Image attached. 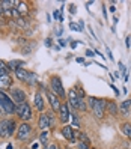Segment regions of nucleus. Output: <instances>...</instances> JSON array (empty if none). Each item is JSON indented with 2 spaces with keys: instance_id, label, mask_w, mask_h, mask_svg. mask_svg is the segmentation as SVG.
<instances>
[{
  "instance_id": "f257e3e1",
  "label": "nucleus",
  "mask_w": 131,
  "mask_h": 149,
  "mask_svg": "<svg viewBox=\"0 0 131 149\" xmlns=\"http://www.w3.org/2000/svg\"><path fill=\"white\" fill-rule=\"evenodd\" d=\"M17 104L12 101L11 96H8L3 91H0V111L5 115H14Z\"/></svg>"
},
{
  "instance_id": "f03ea898",
  "label": "nucleus",
  "mask_w": 131,
  "mask_h": 149,
  "mask_svg": "<svg viewBox=\"0 0 131 149\" xmlns=\"http://www.w3.org/2000/svg\"><path fill=\"white\" fill-rule=\"evenodd\" d=\"M50 91L53 92L57 98H66L65 87H63L62 80H60L59 75H53V77L50 78Z\"/></svg>"
},
{
  "instance_id": "7ed1b4c3",
  "label": "nucleus",
  "mask_w": 131,
  "mask_h": 149,
  "mask_svg": "<svg viewBox=\"0 0 131 149\" xmlns=\"http://www.w3.org/2000/svg\"><path fill=\"white\" fill-rule=\"evenodd\" d=\"M15 115L18 116L23 122H29L32 118H33V113H32V109L29 106V102H21V104H17L15 107Z\"/></svg>"
},
{
  "instance_id": "20e7f679",
  "label": "nucleus",
  "mask_w": 131,
  "mask_h": 149,
  "mask_svg": "<svg viewBox=\"0 0 131 149\" xmlns=\"http://www.w3.org/2000/svg\"><path fill=\"white\" fill-rule=\"evenodd\" d=\"M106 107H107V100L106 98H98L97 102H95V106H93V109H92L93 118L102 119L104 116H106Z\"/></svg>"
},
{
  "instance_id": "39448f33",
  "label": "nucleus",
  "mask_w": 131,
  "mask_h": 149,
  "mask_svg": "<svg viewBox=\"0 0 131 149\" xmlns=\"http://www.w3.org/2000/svg\"><path fill=\"white\" fill-rule=\"evenodd\" d=\"M30 134H32V127H30V124H29V122H23V124L18 125V128H17L15 137H17V140L23 142V140H27Z\"/></svg>"
},
{
  "instance_id": "423d86ee",
  "label": "nucleus",
  "mask_w": 131,
  "mask_h": 149,
  "mask_svg": "<svg viewBox=\"0 0 131 149\" xmlns=\"http://www.w3.org/2000/svg\"><path fill=\"white\" fill-rule=\"evenodd\" d=\"M11 98L15 104H21V102H26L27 95H26V92L21 87H11Z\"/></svg>"
},
{
  "instance_id": "0eeeda50",
  "label": "nucleus",
  "mask_w": 131,
  "mask_h": 149,
  "mask_svg": "<svg viewBox=\"0 0 131 149\" xmlns=\"http://www.w3.org/2000/svg\"><path fill=\"white\" fill-rule=\"evenodd\" d=\"M45 93H47V98H48V102H50V106H51V111H54V113H59V110H60V100L57 98V96L51 92V91H45Z\"/></svg>"
},
{
  "instance_id": "6e6552de",
  "label": "nucleus",
  "mask_w": 131,
  "mask_h": 149,
  "mask_svg": "<svg viewBox=\"0 0 131 149\" xmlns=\"http://www.w3.org/2000/svg\"><path fill=\"white\" fill-rule=\"evenodd\" d=\"M71 118V111H69V106L66 102H62L60 104V110H59V120L62 124H66Z\"/></svg>"
},
{
  "instance_id": "1a4fd4ad",
  "label": "nucleus",
  "mask_w": 131,
  "mask_h": 149,
  "mask_svg": "<svg viewBox=\"0 0 131 149\" xmlns=\"http://www.w3.org/2000/svg\"><path fill=\"white\" fill-rule=\"evenodd\" d=\"M62 136H63V139H66L69 143H75L77 142V139H75V136H74V128L71 127V125H65V127H62Z\"/></svg>"
},
{
  "instance_id": "9d476101",
  "label": "nucleus",
  "mask_w": 131,
  "mask_h": 149,
  "mask_svg": "<svg viewBox=\"0 0 131 149\" xmlns=\"http://www.w3.org/2000/svg\"><path fill=\"white\" fill-rule=\"evenodd\" d=\"M106 111H109V115L116 118L119 116V106L115 100H107V107H106Z\"/></svg>"
},
{
  "instance_id": "9b49d317",
  "label": "nucleus",
  "mask_w": 131,
  "mask_h": 149,
  "mask_svg": "<svg viewBox=\"0 0 131 149\" xmlns=\"http://www.w3.org/2000/svg\"><path fill=\"white\" fill-rule=\"evenodd\" d=\"M12 87V78L5 72L0 71V91L2 89H11Z\"/></svg>"
},
{
  "instance_id": "f8f14e48",
  "label": "nucleus",
  "mask_w": 131,
  "mask_h": 149,
  "mask_svg": "<svg viewBox=\"0 0 131 149\" xmlns=\"http://www.w3.org/2000/svg\"><path fill=\"white\" fill-rule=\"evenodd\" d=\"M119 113H121V116H124V118H130L131 116V102H130V100H125V101L121 102Z\"/></svg>"
},
{
  "instance_id": "ddd939ff",
  "label": "nucleus",
  "mask_w": 131,
  "mask_h": 149,
  "mask_svg": "<svg viewBox=\"0 0 131 149\" xmlns=\"http://www.w3.org/2000/svg\"><path fill=\"white\" fill-rule=\"evenodd\" d=\"M66 96H68V106H71V107H72L74 110H77V102H78V96H77L75 91H74V89L68 91Z\"/></svg>"
},
{
  "instance_id": "4468645a",
  "label": "nucleus",
  "mask_w": 131,
  "mask_h": 149,
  "mask_svg": "<svg viewBox=\"0 0 131 149\" xmlns=\"http://www.w3.org/2000/svg\"><path fill=\"white\" fill-rule=\"evenodd\" d=\"M38 127L42 130V131H45L50 128V122H48V116H47V113H41L39 115V119H38Z\"/></svg>"
},
{
  "instance_id": "2eb2a0df",
  "label": "nucleus",
  "mask_w": 131,
  "mask_h": 149,
  "mask_svg": "<svg viewBox=\"0 0 131 149\" xmlns=\"http://www.w3.org/2000/svg\"><path fill=\"white\" fill-rule=\"evenodd\" d=\"M33 104H35V107H36V110H38L39 113H42L44 109H45V102H44L41 93H35V96H33Z\"/></svg>"
},
{
  "instance_id": "dca6fc26",
  "label": "nucleus",
  "mask_w": 131,
  "mask_h": 149,
  "mask_svg": "<svg viewBox=\"0 0 131 149\" xmlns=\"http://www.w3.org/2000/svg\"><path fill=\"white\" fill-rule=\"evenodd\" d=\"M119 128H121V133L128 140H131V122H122Z\"/></svg>"
},
{
  "instance_id": "f3484780",
  "label": "nucleus",
  "mask_w": 131,
  "mask_h": 149,
  "mask_svg": "<svg viewBox=\"0 0 131 149\" xmlns=\"http://www.w3.org/2000/svg\"><path fill=\"white\" fill-rule=\"evenodd\" d=\"M8 68H9L11 71H17V69H20V68H24V62L23 60H18V59L9 60V62H8Z\"/></svg>"
},
{
  "instance_id": "a211bd4d",
  "label": "nucleus",
  "mask_w": 131,
  "mask_h": 149,
  "mask_svg": "<svg viewBox=\"0 0 131 149\" xmlns=\"http://www.w3.org/2000/svg\"><path fill=\"white\" fill-rule=\"evenodd\" d=\"M6 120H8V137H12L17 133L18 125H17V122L14 119H6Z\"/></svg>"
},
{
  "instance_id": "6ab92c4d",
  "label": "nucleus",
  "mask_w": 131,
  "mask_h": 149,
  "mask_svg": "<svg viewBox=\"0 0 131 149\" xmlns=\"http://www.w3.org/2000/svg\"><path fill=\"white\" fill-rule=\"evenodd\" d=\"M15 72V77L18 78L20 81H27V75H29V71H26L24 68H20V69H17Z\"/></svg>"
},
{
  "instance_id": "aec40b11",
  "label": "nucleus",
  "mask_w": 131,
  "mask_h": 149,
  "mask_svg": "<svg viewBox=\"0 0 131 149\" xmlns=\"http://www.w3.org/2000/svg\"><path fill=\"white\" fill-rule=\"evenodd\" d=\"M0 137H8V120H0Z\"/></svg>"
},
{
  "instance_id": "412c9836",
  "label": "nucleus",
  "mask_w": 131,
  "mask_h": 149,
  "mask_svg": "<svg viewBox=\"0 0 131 149\" xmlns=\"http://www.w3.org/2000/svg\"><path fill=\"white\" fill-rule=\"evenodd\" d=\"M48 139H50V133H48V130L42 131L41 136H39V143H41V145H44V146H47V145H48Z\"/></svg>"
},
{
  "instance_id": "4be33fe9",
  "label": "nucleus",
  "mask_w": 131,
  "mask_h": 149,
  "mask_svg": "<svg viewBox=\"0 0 131 149\" xmlns=\"http://www.w3.org/2000/svg\"><path fill=\"white\" fill-rule=\"evenodd\" d=\"M77 110L78 111H86L87 110V102L84 98H78V102H77Z\"/></svg>"
},
{
  "instance_id": "5701e85b",
  "label": "nucleus",
  "mask_w": 131,
  "mask_h": 149,
  "mask_svg": "<svg viewBox=\"0 0 131 149\" xmlns=\"http://www.w3.org/2000/svg\"><path fill=\"white\" fill-rule=\"evenodd\" d=\"M26 83H29L30 86H35L38 83V75L35 74V72H29V75H27V81Z\"/></svg>"
},
{
  "instance_id": "b1692460",
  "label": "nucleus",
  "mask_w": 131,
  "mask_h": 149,
  "mask_svg": "<svg viewBox=\"0 0 131 149\" xmlns=\"http://www.w3.org/2000/svg\"><path fill=\"white\" fill-rule=\"evenodd\" d=\"M71 119H72V124H71V127H74V128H80V118H78L74 111L71 113Z\"/></svg>"
},
{
  "instance_id": "393cba45",
  "label": "nucleus",
  "mask_w": 131,
  "mask_h": 149,
  "mask_svg": "<svg viewBox=\"0 0 131 149\" xmlns=\"http://www.w3.org/2000/svg\"><path fill=\"white\" fill-rule=\"evenodd\" d=\"M74 91H75V93H77L78 98H86V92L83 91V87H82L80 84H77V86L74 87Z\"/></svg>"
},
{
  "instance_id": "a878e982",
  "label": "nucleus",
  "mask_w": 131,
  "mask_h": 149,
  "mask_svg": "<svg viewBox=\"0 0 131 149\" xmlns=\"http://www.w3.org/2000/svg\"><path fill=\"white\" fill-rule=\"evenodd\" d=\"M0 71L5 72V74H8V75H9V71H11V69L8 68V63L3 62V60H0Z\"/></svg>"
},
{
  "instance_id": "bb28decb",
  "label": "nucleus",
  "mask_w": 131,
  "mask_h": 149,
  "mask_svg": "<svg viewBox=\"0 0 131 149\" xmlns=\"http://www.w3.org/2000/svg\"><path fill=\"white\" fill-rule=\"evenodd\" d=\"M97 100H98V98H95V96H87V100H86V102H87V107L93 109V106H95V102H97Z\"/></svg>"
},
{
  "instance_id": "cd10ccee",
  "label": "nucleus",
  "mask_w": 131,
  "mask_h": 149,
  "mask_svg": "<svg viewBox=\"0 0 131 149\" xmlns=\"http://www.w3.org/2000/svg\"><path fill=\"white\" fill-rule=\"evenodd\" d=\"M47 116H48V122H50V128H53L54 127V111H48Z\"/></svg>"
},
{
  "instance_id": "c85d7f7f",
  "label": "nucleus",
  "mask_w": 131,
  "mask_h": 149,
  "mask_svg": "<svg viewBox=\"0 0 131 149\" xmlns=\"http://www.w3.org/2000/svg\"><path fill=\"white\" fill-rule=\"evenodd\" d=\"M17 24L21 26V27H27V20L24 17H20V18H17Z\"/></svg>"
},
{
  "instance_id": "c756f323",
  "label": "nucleus",
  "mask_w": 131,
  "mask_h": 149,
  "mask_svg": "<svg viewBox=\"0 0 131 149\" xmlns=\"http://www.w3.org/2000/svg\"><path fill=\"white\" fill-rule=\"evenodd\" d=\"M77 149H91V148H89V143L78 142V143H77Z\"/></svg>"
},
{
  "instance_id": "7c9ffc66",
  "label": "nucleus",
  "mask_w": 131,
  "mask_h": 149,
  "mask_svg": "<svg viewBox=\"0 0 131 149\" xmlns=\"http://www.w3.org/2000/svg\"><path fill=\"white\" fill-rule=\"evenodd\" d=\"M69 27H71L72 30H77V32H80V30H78V27H77V24H74L72 21H71V24H69Z\"/></svg>"
},
{
  "instance_id": "2f4dec72",
  "label": "nucleus",
  "mask_w": 131,
  "mask_h": 149,
  "mask_svg": "<svg viewBox=\"0 0 131 149\" xmlns=\"http://www.w3.org/2000/svg\"><path fill=\"white\" fill-rule=\"evenodd\" d=\"M86 54H87V56H89V57H92V56H95V53H93V51H92V50H87V51H86Z\"/></svg>"
},
{
  "instance_id": "473e14b6",
  "label": "nucleus",
  "mask_w": 131,
  "mask_h": 149,
  "mask_svg": "<svg viewBox=\"0 0 131 149\" xmlns=\"http://www.w3.org/2000/svg\"><path fill=\"white\" fill-rule=\"evenodd\" d=\"M69 12H71V14H75V6H74V5L69 6Z\"/></svg>"
},
{
  "instance_id": "72a5a7b5",
  "label": "nucleus",
  "mask_w": 131,
  "mask_h": 149,
  "mask_svg": "<svg viewBox=\"0 0 131 149\" xmlns=\"http://www.w3.org/2000/svg\"><path fill=\"white\" fill-rule=\"evenodd\" d=\"M69 47H71V48H75V47H77V41H71V44H69Z\"/></svg>"
},
{
  "instance_id": "f704fd0d",
  "label": "nucleus",
  "mask_w": 131,
  "mask_h": 149,
  "mask_svg": "<svg viewBox=\"0 0 131 149\" xmlns=\"http://www.w3.org/2000/svg\"><path fill=\"white\" fill-rule=\"evenodd\" d=\"M130 45H131V36H127V47L130 48Z\"/></svg>"
},
{
  "instance_id": "c9c22d12",
  "label": "nucleus",
  "mask_w": 131,
  "mask_h": 149,
  "mask_svg": "<svg viewBox=\"0 0 131 149\" xmlns=\"http://www.w3.org/2000/svg\"><path fill=\"white\" fill-rule=\"evenodd\" d=\"M32 149H39V143H38V142L33 143V145H32Z\"/></svg>"
},
{
  "instance_id": "e433bc0d",
  "label": "nucleus",
  "mask_w": 131,
  "mask_h": 149,
  "mask_svg": "<svg viewBox=\"0 0 131 149\" xmlns=\"http://www.w3.org/2000/svg\"><path fill=\"white\" fill-rule=\"evenodd\" d=\"M45 45H47V47L51 45V39H47V41H45Z\"/></svg>"
},
{
  "instance_id": "4c0bfd02",
  "label": "nucleus",
  "mask_w": 131,
  "mask_h": 149,
  "mask_svg": "<svg viewBox=\"0 0 131 149\" xmlns=\"http://www.w3.org/2000/svg\"><path fill=\"white\" fill-rule=\"evenodd\" d=\"M111 89H113V91H115V92H116V95H119V91H118V89H116V87H115V86H113V84H111Z\"/></svg>"
},
{
  "instance_id": "58836bf2",
  "label": "nucleus",
  "mask_w": 131,
  "mask_h": 149,
  "mask_svg": "<svg viewBox=\"0 0 131 149\" xmlns=\"http://www.w3.org/2000/svg\"><path fill=\"white\" fill-rule=\"evenodd\" d=\"M3 12H5V9L2 8V3H0V15H3Z\"/></svg>"
},
{
  "instance_id": "ea45409f",
  "label": "nucleus",
  "mask_w": 131,
  "mask_h": 149,
  "mask_svg": "<svg viewBox=\"0 0 131 149\" xmlns=\"http://www.w3.org/2000/svg\"><path fill=\"white\" fill-rule=\"evenodd\" d=\"M77 62H78V63H83V62H84V59H82V57H78V59H77Z\"/></svg>"
},
{
  "instance_id": "a19ab883",
  "label": "nucleus",
  "mask_w": 131,
  "mask_h": 149,
  "mask_svg": "<svg viewBox=\"0 0 131 149\" xmlns=\"http://www.w3.org/2000/svg\"><path fill=\"white\" fill-rule=\"evenodd\" d=\"M6 149H14V146H12V143H8V146H6Z\"/></svg>"
},
{
  "instance_id": "79ce46f5",
  "label": "nucleus",
  "mask_w": 131,
  "mask_h": 149,
  "mask_svg": "<svg viewBox=\"0 0 131 149\" xmlns=\"http://www.w3.org/2000/svg\"><path fill=\"white\" fill-rule=\"evenodd\" d=\"M128 100H130V102H131V96H130V98H128Z\"/></svg>"
},
{
  "instance_id": "37998d69",
  "label": "nucleus",
  "mask_w": 131,
  "mask_h": 149,
  "mask_svg": "<svg viewBox=\"0 0 131 149\" xmlns=\"http://www.w3.org/2000/svg\"><path fill=\"white\" fill-rule=\"evenodd\" d=\"M92 149H98V148H92Z\"/></svg>"
},
{
  "instance_id": "c03bdc74",
  "label": "nucleus",
  "mask_w": 131,
  "mask_h": 149,
  "mask_svg": "<svg viewBox=\"0 0 131 149\" xmlns=\"http://www.w3.org/2000/svg\"><path fill=\"white\" fill-rule=\"evenodd\" d=\"M130 142H131V140H130Z\"/></svg>"
}]
</instances>
